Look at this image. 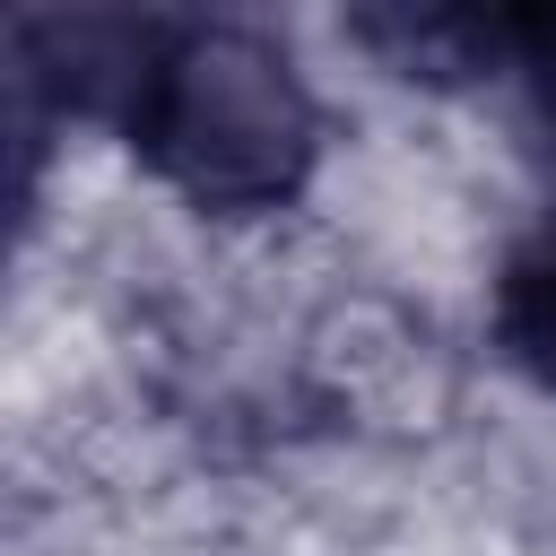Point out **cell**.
<instances>
[{
  "mask_svg": "<svg viewBox=\"0 0 556 556\" xmlns=\"http://www.w3.org/2000/svg\"><path fill=\"white\" fill-rule=\"evenodd\" d=\"M122 130L191 208L226 217L295 200L321 139L295 61L243 26H156Z\"/></svg>",
  "mask_w": 556,
  "mask_h": 556,
  "instance_id": "1",
  "label": "cell"
},
{
  "mask_svg": "<svg viewBox=\"0 0 556 556\" xmlns=\"http://www.w3.org/2000/svg\"><path fill=\"white\" fill-rule=\"evenodd\" d=\"M495 330H504V356L556 391V243H539V252H521V261L504 269Z\"/></svg>",
  "mask_w": 556,
  "mask_h": 556,
  "instance_id": "2",
  "label": "cell"
}]
</instances>
